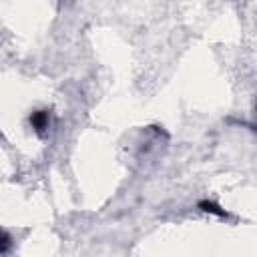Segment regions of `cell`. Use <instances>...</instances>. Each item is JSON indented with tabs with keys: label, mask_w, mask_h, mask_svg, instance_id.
<instances>
[{
	"label": "cell",
	"mask_w": 257,
	"mask_h": 257,
	"mask_svg": "<svg viewBox=\"0 0 257 257\" xmlns=\"http://www.w3.org/2000/svg\"><path fill=\"white\" fill-rule=\"evenodd\" d=\"M30 124L38 135H44V131L48 128V112L46 110H36L30 114Z\"/></svg>",
	"instance_id": "1"
},
{
	"label": "cell",
	"mask_w": 257,
	"mask_h": 257,
	"mask_svg": "<svg viewBox=\"0 0 257 257\" xmlns=\"http://www.w3.org/2000/svg\"><path fill=\"white\" fill-rule=\"evenodd\" d=\"M199 209H201L203 213H211V215H215V217H227L225 209H221V207L215 205L213 201H199Z\"/></svg>",
	"instance_id": "2"
},
{
	"label": "cell",
	"mask_w": 257,
	"mask_h": 257,
	"mask_svg": "<svg viewBox=\"0 0 257 257\" xmlns=\"http://www.w3.org/2000/svg\"><path fill=\"white\" fill-rule=\"evenodd\" d=\"M8 247H10V237H8V233H2V253H6Z\"/></svg>",
	"instance_id": "3"
}]
</instances>
